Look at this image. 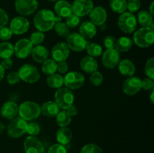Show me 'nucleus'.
<instances>
[{
  "instance_id": "1",
  "label": "nucleus",
  "mask_w": 154,
  "mask_h": 153,
  "mask_svg": "<svg viewBox=\"0 0 154 153\" xmlns=\"http://www.w3.org/2000/svg\"><path fill=\"white\" fill-rule=\"evenodd\" d=\"M61 20L60 16L56 15L49 9H42L36 13L33 18L35 27L42 32L51 30L57 22H61Z\"/></svg>"
},
{
  "instance_id": "2",
  "label": "nucleus",
  "mask_w": 154,
  "mask_h": 153,
  "mask_svg": "<svg viewBox=\"0 0 154 153\" xmlns=\"http://www.w3.org/2000/svg\"><path fill=\"white\" fill-rule=\"evenodd\" d=\"M133 41L138 47L147 48L154 42V28L150 26L141 27L135 32Z\"/></svg>"
},
{
  "instance_id": "3",
  "label": "nucleus",
  "mask_w": 154,
  "mask_h": 153,
  "mask_svg": "<svg viewBox=\"0 0 154 153\" xmlns=\"http://www.w3.org/2000/svg\"><path fill=\"white\" fill-rule=\"evenodd\" d=\"M19 116L26 121H32L40 116L41 106L32 100L23 102L18 108Z\"/></svg>"
},
{
  "instance_id": "4",
  "label": "nucleus",
  "mask_w": 154,
  "mask_h": 153,
  "mask_svg": "<svg viewBox=\"0 0 154 153\" xmlns=\"http://www.w3.org/2000/svg\"><path fill=\"white\" fill-rule=\"evenodd\" d=\"M54 100L60 109L66 110L74 104L75 96L72 90L69 89L67 87H60L56 90L54 94Z\"/></svg>"
},
{
  "instance_id": "5",
  "label": "nucleus",
  "mask_w": 154,
  "mask_h": 153,
  "mask_svg": "<svg viewBox=\"0 0 154 153\" xmlns=\"http://www.w3.org/2000/svg\"><path fill=\"white\" fill-rule=\"evenodd\" d=\"M20 80L27 83H35L40 80V73L35 66L32 64H25L17 71Z\"/></svg>"
},
{
  "instance_id": "6",
  "label": "nucleus",
  "mask_w": 154,
  "mask_h": 153,
  "mask_svg": "<svg viewBox=\"0 0 154 153\" xmlns=\"http://www.w3.org/2000/svg\"><path fill=\"white\" fill-rule=\"evenodd\" d=\"M27 122L21 117H15L7 126V133L10 137L19 138L26 133Z\"/></svg>"
},
{
  "instance_id": "7",
  "label": "nucleus",
  "mask_w": 154,
  "mask_h": 153,
  "mask_svg": "<svg viewBox=\"0 0 154 153\" xmlns=\"http://www.w3.org/2000/svg\"><path fill=\"white\" fill-rule=\"evenodd\" d=\"M117 24L120 29L126 34L134 32L137 27L136 16L130 12L125 11L120 15L117 20Z\"/></svg>"
},
{
  "instance_id": "8",
  "label": "nucleus",
  "mask_w": 154,
  "mask_h": 153,
  "mask_svg": "<svg viewBox=\"0 0 154 153\" xmlns=\"http://www.w3.org/2000/svg\"><path fill=\"white\" fill-rule=\"evenodd\" d=\"M15 10L21 16H30L37 10L38 2L37 0H16Z\"/></svg>"
},
{
  "instance_id": "9",
  "label": "nucleus",
  "mask_w": 154,
  "mask_h": 153,
  "mask_svg": "<svg viewBox=\"0 0 154 153\" xmlns=\"http://www.w3.org/2000/svg\"><path fill=\"white\" fill-rule=\"evenodd\" d=\"M88 44L89 42L78 32L70 33L66 37V44L69 50L75 52H81L84 50Z\"/></svg>"
},
{
  "instance_id": "10",
  "label": "nucleus",
  "mask_w": 154,
  "mask_h": 153,
  "mask_svg": "<svg viewBox=\"0 0 154 153\" xmlns=\"http://www.w3.org/2000/svg\"><path fill=\"white\" fill-rule=\"evenodd\" d=\"M64 84L71 90H76L83 86L85 77L82 73L78 71H70L64 76Z\"/></svg>"
},
{
  "instance_id": "11",
  "label": "nucleus",
  "mask_w": 154,
  "mask_h": 153,
  "mask_svg": "<svg viewBox=\"0 0 154 153\" xmlns=\"http://www.w3.org/2000/svg\"><path fill=\"white\" fill-rule=\"evenodd\" d=\"M33 45L27 38L20 39L14 46V53L18 58L23 59L31 55Z\"/></svg>"
},
{
  "instance_id": "12",
  "label": "nucleus",
  "mask_w": 154,
  "mask_h": 153,
  "mask_svg": "<svg viewBox=\"0 0 154 153\" xmlns=\"http://www.w3.org/2000/svg\"><path fill=\"white\" fill-rule=\"evenodd\" d=\"M102 55V63L105 68L112 69L118 65L120 61V54L115 48L106 50Z\"/></svg>"
},
{
  "instance_id": "13",
  "label": "nucleus",
  "mask_w": 154,
  "mask_h": 153,
  "mask_svg": "<svg viewBox=\"0 0 154 153\" xmlns=\"http://www.w3.org/2000/svg\"><path fill=\"white\" fill-rule=\"evenodd\" d=\"M29 21L23 16L13 18L10 22V29L14 34L21 35L26 32L29 28Z\"/></svg>"
},
{
  "instance_id": "14",
  "label": "nucleus",
  "mask_w": 154,
  "mask_h": 153,
  "mask_svg": "<svg viewBox=\"0 0 154 153\" xmlns=\"http://www.w3.org/2000/svg\"><path fill=\"white\" fill-rule=\"evenodd\" d=\"M141 89V80L138 76H129L123 84V91L126 95L134 96Z\"/></svg>"
},
{
  "instance_id": "15",
  "label": "nucleus",
  "mask_w": 154,
  "mask_h": 153,
  "mask_svg": "<svg viewBox=\"0 0 154 153\" xmlns=\"http://www.w3.org/2000/svg\"><path fill=\"white\" fill-rule=\"evenodd\" d=\"M92 0H75L72 4V13L79 17L89 14L93 8Z\"/></svg>"
},
{
  "instance_id": "16",
  "label": "nucleus",
  "mask_w": 154,
  "mask_h": 153,
  "mask_svg": "<svg viewBox=\"0 0 154 153\" xmlns=\"http://www.w3.org/2000/svg\"><path fill=\"white\" fill-rule=\"evenodd\" d=\"M70 54V50L65 42H60L54 45L51 50L52 58L57 62L66 61Z\"/></svg>"
},
{
  "instance_id": "17",
  "label": "nucleus",
  "mask_w": 154,
  "mask_h": 153,
  "mask_svg": "<svg viewBox=\"0 0 154 153\" xmlns=\"http://www.w3.org/2000/svg\"><path fill=\"white\" fill-rule=\"evenodd\" d=\"M26 153H44L43 144L35 136H28L23 142Z\"/></svg>"
},
{
  "instance_id": "18",
  "label": "nucleus",
  "mask_w": 154,
  "mask_h": 153,
  "mask_svg": "<svg viewBox=\"0 0 154 153\" xmlns=\"http://www.w3.org/2000/svg\"><path fill=\"white\" fill-rule=\"evenodd\" d=\"M89 14H90V22H93L95 26H99L105 23L108 18L106 10L102 6L93 7Z\"/></svg>"
},
{
  "instance_id": "19",
  "label": "nucleus",
  "mask_w": 154,
  "mask_h": 153,
  "mask_svg": "<svg viewBox=\"0 0 154 153\" xmlns=\"http://www.w3.org/2000/svg\"><path fill=\"white\" fill-rule=\"evenodd\" d=\"M19 106L14 101H7L3 104L1 108V116L4 118L11 120L18 114Z\"/></svg>"
},
{
  "instance_id": "20",
  "label": "nucleus",
  "mask_w": 154,
  "mask_h": 153,
  "mask_svg": "<svg viewBox=\"0 0 154 153\" xmlns=\"http://www.w3.org/2000/svg\"><path fill=\"white\" fill-rule=\"evenodd\" d=\"M54 10L57 16L61 18H66L72 14V4L66 0H59L56 2Z\"/></svg>"
},
{
  "instance_id": "21",
  "label": "nucleus",
  "mask_w": 154,
  "mask_h": 153,
  "mask_svg": "<svg viewBox=\"0 0 154 153\" xmlns=\"http://www.w3.org/2000/svg\"><path fill=\"white\" fill-rule=\"evenodd\" d=\"M97 33V28L90 21H85L81 25L79 28V34L86 40H89L96 36Z\"/></svg>"
},
{
  "instance_id": "22",
  "label": "nucleus",
  "mask_w": 154,
  "mask_h": 153,
  "mask_svg": "<svg viewBox=\"0 0 154 153\" xmlns=\"http://www.w3.org/2000/svg\"><path fill=\"white\" fill-rule=\"evenodd\" d=\"M80 67L83 71L87 74H92L97 70L99 65L96 58L90 56H87L81 58L80 62Z\"/></svg>"
},
{
  "instance_id": "23",
  "label": "nucleus",
  "mask_w": 154,
  "mask_h": 153,
  "mask_svg": "<svg viewBox=\"0 0 154 153\" xmlns=\"http://www.w3.org/2000/svg\"><path fill=\"white\" fill-rule=\"evenodd\" d=\"M50 55L49 50L46 46L42 45H38L33 47L31 56L35 62L38 63H43L48 58Z\"/></svg>"
},
{
  "instance_id": "24",
  "label": "nucleus",
  "mask_w": 154,
  "mask_h": 153,
  "mask_svg": "<svg viewBox=\"0 0 154 153\" xmlns=\"http://www.w3.org/2000/svg\"><path fill=\"white\" fill-rule=\"evenodd\" d=\"M60 112V107L55 101H46L41 106V113L48 118H54Z\"/></svg>"
},
{
  "instance_id": "25",
  "label": "nucleus",
  "mask_w": 154,
  "mask_h": 153,
  "mask_svg": "<svg viewBox=\"0 0 154 153\" xmlns=\"http://www.w3.org/2000/svg\"><path fill=\"white\" fill-rule=\"evenodd\" d=\"M118 70L120 73L124 76H132L135 73V66L134 63L129 59H125L120 61L118 64Z\"/></svg>"
},
{
  "instance_id": "26",
  "label": "nucleus",
  "mask_w": 154,
  "mask_h": 153,
  "mask_svg": "<svg viewBox=\"0 0 154 153\" xmlns=\"http://www.w3.org/2000/svg\"><path fill=\"white\" fill-rule=\"evenodd\" d=\"M56 138L57 142L61 145H67L72 138V132L69 128L62 127L59 129L56 134Z\"/></svg>"
},
{
  "instance_id": "27",
  "label": "nucleus",
  "mask_w": 154,
  "mask_h": 153,
  "mask_svg": "<svg viewBox=\"0 0 154 153\" xmlns=\"http://www.w3.org/2000/svg\"><path fill=\"white\" fill-rule=\"evenodd\" d=\"M136 20L137 22H138L142 27H148L153 24V16L148 10H143L138 12Z\"/></svg>"
},
{
  "instance_id": "28",
  "label": "nucleus",
  "mask_w": 154,
  "mask_h": 153,
  "mask_svg": "<svg viewBox=\"0 0 154 153\" xmlns=\"http://www.w3.org/2000/svg\"><path fill=\"white\" fill-rule=\"evenodd\" d=\"M132 46V40L130 38L123 36L116 40L115 49L120 52H128Z\"/></svg>"
},
{
  "instance_id": "29",
  "label": "nucleus",
  "mask_w": 154,
  "mask_h": 153,
  "mask_svg": "<svg viewBox=\"0 0 154 153\" xmlns=\"http://www.w3.org/2000/svg\"><path fill=\"white\" fill-rule=\"evenodd\" d=\"M47 83L50 88L57 89L64 85V78L60 74H53L48 76Z\"/></svg>"
},
{
  "instance_id": "30",
  "label": "nucleus",
  "mask_w": 154,
  "mask_h": 153,
  "mask_svg": "<svg viewBox=\"0 0 154 153\" xmlns=\"http://www.w3.org/2000/svg\"><path fill=\"white\" fill-rule=\"evenodd\" d=\"M57 70V62L53 58H48L42 63V70L45 74L51 75L55 74Z\"/></svg>"
},
{
  "instance_id": "31",
  "label": "nucleus",
  "mask_w": 154,
  "mask_h": 153,
  "mask_svg": "<svg viewBox=\"0 0 154 153\" xmlns=\"http://www.w3.org/2000/svg\"><path fill=\"white\" fill-rule=\"evenodd\" d=\"M56 122L60 128L68 127L72 122V117L67 113L66 110H63L56 116Z\"/></svg>"
},
{
  "instance_id": "32",
  "label": "nucleus",
  "mask_w": 154,
  "mask_h": 153,
  "mask_svg": "<svg viewBox=\"0 0 154 153\" xmlns=\"http://www.w3.org/2000/svg\"><path fill=\"white\" fill-rule=\"evenodd\" d=\"M110 8L117 14H123L126 10L127 2L126 0H110Z\"/></svg>"
},
{
  "instance_id": "33",
  "label": "nucleus",
  "mask_w": 154,
  "mask_h": 153,
  "mask_svg": "<svg viewBox=\"0 0 154 153\" xmlns=\"http://www.w3.org/2000/svg\"><path fill=\"white\" fill-rule=\"evenodd\" d=\"M14 54V46L9 42L4 41L0 44V58H11Z\"/></svg>"
},
{
  "instance_id": "34",
  "label": "nucleus",
  "mask_w": 154,
  "mask_h": 153,
  "mask_svg": "<svg viewBox=\"0 0 154 153\" xmlns=\"http://www.w3.org/2000/svg\"><path fill=\"white\" fill-rule=\"evenodd\" d=\"M86 50L90 56L96 58L100 56L103 52L102 46L97 43H89L86 46Z\"/></svg>"
},
{
  "instance_id": "35",
  "label": "nucleus",
  "mask_w": 154,
  "mask_h": 153,
  "mask_svg": "<svg viewBox=\"0 0 154 153\" xmlns=\"http://www.w3.org/2000/svg\"><path fill=\"white\" fill-rule=\"evenodd\" d=\"M54 30H55L56 33L58 34L59 36L63 38H66L69 34H70V28L66 24V22H59L54 25Z\"/></svg>"
},
{
  "instance_id": "36",
  "label": "nucleus",
  "mask_w": 154,
  "mask_h": 153,
  "mask_svg": "<svg viewBox=\"0 0 154 153\" xmlns=\"http://www.w3.org/2000/svg\"><path fill=\"white\" fill-rule=\"evenodd\" d=\"M45 34H44V32L36 31L32 33L29 40H30V42H31L33 46L34 45L35 46H38V45H41L43 43L44 40H45Z\"/></svg>"
},
{
  "instance_id": "37",
  "label": "nucleus",
  "mask_w": 154,
  "mask_h": 153,
  "mask_svg": "<svg viewBox=\"0 0 154 153\" xmlns=\"http://www.w3.org/2000/svg\"><path fill=\"white\" fill-rule=\"evenodd\" d=\"M144 72L148 78L154 80V58L153 57L149 58L144 66Z\"/></svg>"
},
{
  "instance_id": "38",
  "label": "nucleus",
  "mask_w": 154,
  "mask_h": 153,
  "mask_svg": "<svg viewBox=\"0 0 154 153\" xmlns=\"http://www.w3.org/2000/svg\"><path fill=\"white\" fill-rule=\"evenodd\" d=\"M81 153H103V152L102 148L96 144L88 143L83 146Z\"/></svg>"
},
{
  "instance_id": "39",
  "label": "nucleus",
  "mask_w": 154,
  "mask_h": 153,
  "mask_svg": "<svg viewBox=\"0 0 154 153\" xmlns=\"http://www.w3.org/2000/svg\"><path fill=\"white\" fill-rule=\"evenodd\" d=\"M103 80V75L102 74V73L96 70V71L91 74V76L90 77V82L93 86H100L102 83Z\"/></svg>"
},
{
  "instance_id": "40",
  "label": "nucleus",
  "mask_w": 154,
  "mask_h": 153,
  "mask_svg": "<svg viewBox=\"0 0 154 153\" xmlns=\"http://www.w3.org/2000/svg\"><path fill=\"white\" fill-rule=\"evenodd\" d=\"M41 131L40 125L37 122H32L27 124L26 133L29 134V136H37Z\"/></svg>"
},
{
  "instance_id": "41",
  "label": "nucleus",
  "mask_w": 154,
  "mask_h": 153,
  "mask_svg": "<svg viewBox=\"0 0 154 153\" xmlns=\"http://www.w3.org/2000/svg\"><path fill=\"white\" fill-rule=\"evenodd\" d=\"M80 23V17L75 15V14L72 13V14L69 15L66 17V24L69 27V28H74L78 26Z\"/></svg>"
},
{
  "instance_id": "42",
  "label": "nucleus",
  "mask_w": 154,
  "mask_h": 153,
  "mask_svg": "<svg viewBox=\"0 0 154 153\" xmlns=\"http://www.w3.org/2000/svg\"><path fill=\"white\" fill-rule=\"evenodd\" d=\"M127 7L126 10L130 13H135L138 11L141 7V0H127Z\"/></svg>"
},
{
  "instance_id": "43",
  "label": "nucleus",
  "mask_w": 154,
  "mask_h": 153,
  "mask_svg": "<svg viewBox=\"0 0 154 153\" xmlns=\"http://www.w3.org/2000/svg\"><path fill=\"white\" fill-rule=\"evenodd\" d=\"M103 44L104 46H105L107 50L114 49V48H115L116 38L112 35H107L106 37L104 38Z\"/></svg>"
},
{
  "instance_id": "44",
  "label": "nucleus",
  "mask_w": 154,
  "mask_h": 153,
  "mask_svg": "<svg viewBox=\"0 0 154 153\" xmlns=\"http://www.w3.org/2000/svg\"><path fill=\"white\" fill-rule=\"evenodd\" d=\"M6 80H7L8 83L10 84V85H15V84H17L20 81L18 73L16 71H12L9 73L8 74Z\"/></svg>"
},
{
  "instance_id": "45",
  "label": "nucleus",
  "mask_w": 154,
  "mask_h": 153,
  "mask_svg": "<svg viewBox=\"0 0 154 153\" xmlns=\"http://www.w3.org/2000/svg\"><path fill=\"white\" fill-rule=\"evenodd\" d=\"M154 88V81L150 78H144L141 80V88L145 91H152Z\"/></svg>"
},
{
  "instance_id": "46",
  "label": "nucleus",
  "mask_w": 154,
  "mask_h": 153,
  "mask_svg": "<svg viewBox=\"0 0 154 153\" xmlns=\"http://www.w3.org/2000/svg\"><path fill=\"white\" fill-rule=\"evenodd\" d=\"M48 153H67V150L63 145L57 143L50 147Z\"/></svg>"
},
{
  "instance_id": "47",
  "label": "nucleus",
  "mask_w": 154,
  "mask_h": 153,
  "mask_svg": "<svg viewBox=\"0 0 154 153\" xmlns=\"http://www.w3.org/2000/svg\"><path fill=\"white\" fill-rule=\"evenodd\" d=\"M13 33L8 27H3L0 28V39L2 40H8L12 37Z\"/></svg>"
},
{
  "instance_id": "48",
  "label": "nucleus",
  "mask_w": 154,
  "mask_h": 153,
  "mask_svg": "<svg viewBox=\"0 0 154 153\" xmlns=\"http://www.w3.org/2000/svg\"><path fill=\"white\" fill-rule=\"evenodd\" d=\"M8 22V15L5 10L0 8V28L5 27Z\"/></svg>"
},
{
  "instance_id": "49",
  "label": "nucleus",
  "mask_w": 154,
  "mask_h": 153,
  "mask_svg": "<svg viewBox=\"0 0 154 153\" xmlns=\"http://www.w3.org/2000/svg\"><path fill=\"white\" fill-rule=\"evenodd\" d=\"M68 70H69V64L67 62L63 61L57 62V71H58L61 74H67Z\"/></svg>"
},
{
  "instance_id": "50",
  "label": "nucleus",
  "mask_w": 154,
  "mask_h": 153,
  "mask_svg": "<svg viewBox=\"0 0 154 153\" xmlns=\"http://www.w3.org/2000/svg\"><path fill=\"white\" fill-rule=\"evenodd\" d=\"M13 64H14L13 60H12L11 58H4V59H2V63H1L2 66L5 69L11 68L13 66Z\"/></svg>"
},
{
  "instance_id": "51",
  "label": "nucleus",
  "mask_w": 154,
  "mask_h": 153,
  "mask_svg": "<svg viewBox=\"0 0 154 153\" xmlns=\"http://www.w3.org/2000/svg\"><path fill=\"white\" fill-rule=\"evenodd\" d=\"M66 111L67 112V113L71 117L75 116L78 115V110L76 106H75L74 104H72V106H70L69 107H68L66 110Z\"/></svg>"
},
{
  "instance_id": "52",
  "label": "nucleus",
  "mask_w": 154,
  "mask_h": 153,
  "mask_svg": "<svg viewBox=\"0 0 154 153\" xmlns=\"http://www.w3.org/2000/svg\"><path fill=\"white\" fill-rule=\"evenodd\" d=\"M5 74V69L2 66V64H0V81L4 78Z\"/></svg>"
},
{
  "instance_id": "53",
  "label": "nucleus",
  "mask_w": 154,
  "mask_h": 153,
  "mask_svg": "<svg viewBox=\"0 0 154 153\" xmlns=\"http://www.w3.org/2000/svg\"><path fill=\"white\" fill-rule=\"evenodd\" d=\"M153 5H154V2H152L151 4H150V7H149V10H148V11L150 12V13L153 16L154 14H153L154 13V12H153Z\"/></svg>"
},
{
  "instance_id": "54",
  "label": "nucleus",
  "mask_w": 154,
  "mask_h": 153,
  "mask_svg": "<svg viewBox=\"0 0 154 153\" xmlns=\"http://www.w3.org/2000/svg\"><path fill=\"white\" fill-rule=\"evenodd\" d=\"M5 126L4 123L0 121V134L2 133L5 130Z\"/></svg>"
},
{
  "instance_id": "55",
  "label": "nucleus",
  "mask_w": 154,
  "mask_h": 153,
  "mask_svg": "<svg viewBox=\"0 0 154 153\" xmlns=\"http://www.w3.org/2000/svg\"><path fill=\"white\" fill-rule=\"evenodd\" d=\"M153 94H154V91L153 90H152V92L151 94H150V100H151L152 103H153Z\"/></svg>"
},
{
  "instance_id": "56",
  "label": "nucleus",
  "mask_w": 154,
  "mask_h": 153,
  "mask_svg": "<svg viewBox=\"0 0 154 153\" xmlns=\"http://www.w3.org/2000/svg\"><path fill=\"white\" fill-rule=\"evenodd\" d=\"M100 27H101V28H102V30H104V29H105V28H106L107 26L105 25V23H104V24H102V25H101Z\"/></svg>"
},
{
  "instance_id": "57",
  "label": "nucleus",
  "mask_w": 154,
  "mask_h": 153,
  "mask_svg": "<svg viewBox=\"0 0 154 153\" xmlns=\"http://www.w3.org/2000/svg\"><path fill=\"white\" fill-rule=\"evenodd\" d=\"M48 1L51 2H57L58 0H48Z\"/></svg>"
}]
</instances>
